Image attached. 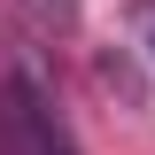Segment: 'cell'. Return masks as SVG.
Here are the masks:
<instances>
[{
	"mask_svg": "<svg viewBox=\"0 0 155 155\" xmlns=\"http://www.w3.org/2000/svg\"><path fill=\"white\" fill-rule=\"evenodd\" d=\"M132 31H140V47H147V62H155V0L132 8Z\"/></svg>",
	"mask_w": 155,
	"mask_h": 155,
	"instance_id": "obj_1",
	"label": "cell"
},
{
	"mask_svg": "<svg viewBox=\"0 0 155 155\" xmlns=\"http://www.w3.org/2000/svg\"><path fill=\"white\" fill-rule=\"evenodd\" d=\"M47 8H54V16H70V0H47Z\"/></svg>",
	"mask_w": 155,
	"mask_h": 155,
	"instance_id": "obj_2",
	"label": "cell"
}]
</instances>
